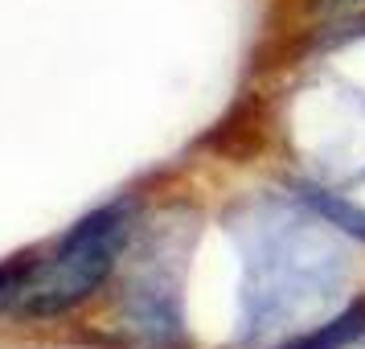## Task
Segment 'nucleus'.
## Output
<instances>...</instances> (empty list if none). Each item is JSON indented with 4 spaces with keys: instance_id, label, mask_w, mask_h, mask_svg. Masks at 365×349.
Segmentation results:
<instances>
[{
    "instance_id": "7ed1b4c3",
    "label": "nucleus",
    "mask_w": 365,
    "mask_h": 349,
    "mask_svg": "<svg viewBox=\"0 0 365 349\" xmlns=\"http://www.w3.org/2000/svg\"><path fill=\"white\" fill-rule=\"evenodd\" d=\"M193 231L165 218L128 243L132 259L119 280V320L135 341L152 349L185 345V259Z\"/></svg>"
},
{
    "instance_id": "423d86ee",
    "label": "nucleus",
    "mask_w": 365,
    "mask_h": 349,
    "mask_svg": "<svg viewBox=\"0 0 365 349\" xmlns=\"http://www.w3.org/2000/svg\"><path fill=\"white\" fill-rule=\"evenodd\" d=\"M34 255L37 251H25V255H9L0 263V316L9 313V308H17V296H21V288H25V280H29Z\"/></svg>"
},
{
    "instance_id": "f03ea898",
    "label": "nucleus",
    "mask_w": 365,
    "mask_h": 349,
    "mask_svg": "<svg viewBox=\"0 0 365 349\" xmlns=\"http://www.w3.org/2000/svg\"><path fill=\"white\" fill-rule=\"evenodd\" d=\"M135 234V201L115 198L78 218L50 255H34L29 280L21 288L13 313L29 320L62 316L78 308L115 275L119 259L128 255V243Z\"/></svg>"
},
{
    "instance_id": "f257e3e1",
    "label": "nucleus",
    "mask_w": 365,
    "mask_h": 349,
    "mask_svg": "<svg viewBox=\"0 0 365 349\" xmlns=\"http://www.w3.org/2000/svg\"><path fill=\"white\" fill-rule=\"evenodd\" d=\"M242 251L238 345L287 349L332 316L349 259L329 222L299 198H259L234 222Z\"/></svg>"
},
{
    "instance_id": "20e7f679",
    "label": "nucleus",
    "mask_w": 365,
    "mask_h": 349,
    "mask_svg": "<svg viewBox=\"0 0 365 349\" xmlns=\"http://www.w3.org/2000/svg\"><path fill=\"white\" fill-rule=\"evenodd\" d=\"M292 198H299L312 214H320L332 231H341V234H349V238H361L365 243V206H357V201H349V198H341V193L324 189V185H312V181H296L292 185Z\"/></svg>"
},
{
    "instance_id": "39448f33",
    "label": "nucleus",
    "mask_w": 365,
    "mask_h": 349,
    "mask_svg": "<svg viewBox=\"0 0 365 349\" xmlns=\"http://www.w3.org/2000/svg\"><path fill=\"white\" fill-rule=\"evenodd\" d=\"M361 333H365V300H353L341 316H329L320 329H312L308 337L292 341L287 349H345V345H353Z\"/></svg>"
}]
</instances>
